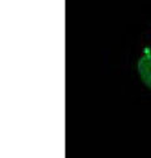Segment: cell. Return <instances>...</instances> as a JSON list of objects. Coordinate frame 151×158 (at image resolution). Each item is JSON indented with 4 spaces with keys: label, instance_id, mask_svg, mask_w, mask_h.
Here are the masks:
<instances>
[{
    "label": "cell",
    "instance_id": "1",
    "mask_svg": "<svg viewBox=\"0 0 151 158\" xmlns=\"http://www.w3.org/2000/svg\"><path fill=\"white\" fill-rule=\"evenodd\" d=\"M138 73H140L142 82L151 89V53L150 51L145 49V55L140 58L137 64Z\"/></svg>",
    "mask_w": 151,
    "mask_h": 158
}]
</instances>
